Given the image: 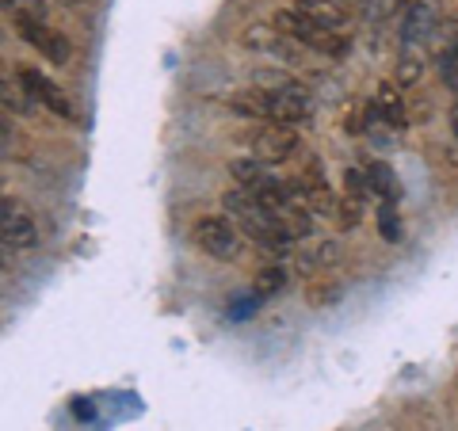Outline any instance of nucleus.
I'll list each match as a JSON object with an SVG mask.
<instances>
[{
	"label": "nucleus",
	"instance_id": "ddd939ff",
	"mask_svg": "<svg viewBox=\"0 0 458 431\" xmlns=\"http://www.w3.org/2000/svg\"><path fill=\"white\" fill-rule=\"evenodd\" d=\"M271 165H264V161H256V156H237L233 165H229V176L237 180V188H245V191H256L260 183H267L271 180V172H267Z\"/></svg>",
	"mask_w": 458,
	"mask_h": 431
},
{
	"label": "nucleus",
	"instance_id": "4468645a",
	"mask_svg": "<svg viewBox=\"0 0 458 431\" xmlns=\"http://www.w3.org/2000/svg\"><path fill=\"white\" fill-rule=\"evenodd\" d=\"M367 176H370V191H375L382 203H397V199H401V183H397L394 168L386 165V161H370L367 165Z\"/></svg>",
	"mask_w": 458,
	"mask_h": 431
},
{
	"label": "nucleus",
	"instance_id": "f03ea898",
	"mask_svg": "<svg viewBox=\"0 0 458 431\" xmlns=\"http://www.w3.org/2000/svg\"><path fill=\"white\" fill-rule=\"evenodd\" d=\"M222 207H225V214H233V222H237L241 233H245L252 244H260V249H267V252H286V249L294 244L291 237L283 233L279 218H276V214H271L252 191H245V188L225 191Z\"/></svg>",
	"mask_w": 458,
	"mask_h": 431
},
{
	"label": "nucleus",
	"instance_id": "0eeeda50",
	"mask_svg": "<svg viewBox=\"0 0 458 431\" xmlns=\"http://www.w3.org/2000/svg\"><path fill=\"white\" fill-rule=\"evenodd\" d=\"M195 244L203 249L207 256H214V260H233V256L241 252V233H237V222L229 218H203L195 222Z\"/></svg>",
	"mask_w": 458,
	"mask_h": 431
},
{
	"label": "nucleus",
	"instance_id": "7ed1b4c3",
	"mask_svg": "<svg viewBox=\"0 0 458 431\" xmlns=\"http://www.w3.org/2000/svg\"><path fill=\"white\" fill-rule=\"evenodd\" d=\"M276 27L283 35H291L298 46H310V50H318L325 57H344V54H348V35L333 31V27H325V23L310 20V16H302L298 8H283L276 16Z\"/></svg>",
	"mask_w": 458,
	"mask_h": 431
},
{
	"label": "nucleus",
	"instance_id": "2eb2a0df",
	"mask_svg": "<svg viewBox=\"0 0 458 431\" xmlns=\"http://www.w3.org/2000/svg\"><path fill=\"white\" fill-rule=\"evenodd\" d=\"M283 286H286V271L283 267H264V271H256V279H252V291L260 298L279 294Z\"/></svg>",
	"mask_w": 458,
	"mask_h": 431
},
{
	"label": "nucleus",
	"instance_id": "412c9836",
	"mask_svg": "<svg viewBox=\"0 0 458 431\" xmlns=\"http://www.w3.org/2000/svg\"><path fill=\"white\" fill-rule=\"evenodd\" d=\"M439 73H443V80H447L451 89L458 92V50H454V46L443 50V57H439Z\"/></svg>",
	"mask_w": 458,
	"mask_h": 431
},
{
	"label": "nucleus",
	"instance_id": "20e7f679",
	"mask_svg": "<svg viewBox=\"0 0 458 431\" xmlns=\"http://www.w3.org/2000/svg\"><path fill=\"white\" fill-rule=\"evenodd\" d=\"M12 20H16V31L23 35V42H31V46L47 57L54 65H69V57H73V46H69V38L62 31H54L47 20L38 16H27V12H12Z\"/></svg>",
	"mask_w": 458,
	"mask_h": 431
},
{
	"label": "nucleus",
	"instance_id": "393cba45",
	"mask_svg": "<svg viewBox=\"0 0 458 431\" xmlns=\"http://www.w3.org/2000/svg\"><path fill=\"white\" fill-rule=\"evenodd\" d=\"M65 4H84V0H65Z\"/></svg>",
	"mask_w": 458,
	"mask_h": 431
},
{
	"label": "nucleus",
	"instance_id": "f3484780",
	"mask_svg": "<svg viewBox=\"0 0 458 431\" xmlns=\"http://www.w3.org/2000/svg\"><path fill=\"white\" fill-rule=\"evenodd\" d=\"M378 233H382V241H390V244L401 241V218H397L394 203H382L378 207Z\"/></svg>",
	"mask_w": 458,
	"mask_h": 431
},
{
	"label": "nucleus",
	"instance_id": "f8f14e48",
	"mask_svg": "<svg viewBox=\"0 0 458 431\" xmlns=\"http://www.w3.org/2000/svg\"><path fill=\"white\" fill-rule=\"evenodd\" d=\"M432 31H439L436 8L432 4H412L409 16H405V42L409 46H420V42L432 38Z\"/></svg>",
	"mask_w": 458,
	"mask_h": 431
},
{
	"label": "nucleus",
	"instance_id": "aec40b11",
	"mask_svg": "<svg viewBox=\"0 0 458 431\" xmlns=\"http://www.w3.org/2000/svg\"><path fill=\"white\" fill-rule=\"evenodd\" d=\"M336 214H340V225H360V218H363V199H352V195H344L340 199V207H336Z\"/></svg>",
	"mask_w": 458,
	"mask_h": 431
},
{
	"label": "nucleus",
	"instance_id": "6e6552de",
	"mask_svg": "<svg viewBox=\"0 0 458 431\" xmlns=\"http://www.w3.org/2000/svg\"><path fill=\"white\" fill-rule=\"evenodd\" d=\"M20 89L31 96V99H38L47 111H54L57 119H73V104H69V96L57 89L54 80L42 77L38 69H23V73H20Z\"/></svg>",
	"mask_w": 458,
	"mask_h": 431
},
{
	"label": "nucleus",
	"instance_id": "39448f33",
	"mask_svg": "<svg viewBox=\"0 0 458 431\" xmlns=\"http://www.w3.org/2000/svg\"><path fill=\"white\" fill-rule=\"evenodd\" d=\"M245 146H249V156H256V161L283 165V161H291V156H294L298 134H294V126L264 123V126H256V131L245 138Z\"/></svg>",
	"mask_w": 458,
	"mask_h": 431
},
{
	"label": "nucleus",
	"instance_id": "6ab92c4d",
	"mask_svg": "<svg viewBox=\"0 0 458 431\" xmlns=\"http://www.w3.org/2000/svg\"><path fill=\"white\" fill-rule=\"evenodd\" d=\"M306 298H310V306H328V301L340 298V283H325V275H321V283H318V275H313Z\"/></svg>",
	"mask_w": 458,
	"mask_h": 431
},
{
	"label": "nucleus",
	"instance_id": "f257e3e1",
	"mask_svg": "<svg viewBox=\"0 0 458 431\" xmlns=\"http://www.w3.org/2000/svg\"><path fill=\"white\" fill-rule=\"evenodd\" d=\"M233 111L249 114V119H271L283 126H298L313 114L310 92L298 89V84H279V89H245L233 96Z\"/></svg>",
	"mask_w": 458,
	"mask_h": 431
},
{
	"label": "nucleus",
	"instance_id": "1a4fd4ad",
	"mask_svg": "<svg viewBox=\"0 0 458 431\" xmlns=\"http://www.w3.org/2000/svg\"><path fill=\"white\" fill-rule=\"evenodd\" d=\"M375 107H378V119L390 126V131H405L409 126V107H405V96L394 80H382L375 89Z\"/></svg>",
	"mask_w": 458,
	"mask_h": 431
},
{
	"label": "nucleus",
	"instance_id": "b1692460",
	"mask_svg": "<svg viewBox=\"0 0 458 431\" xmlns=\"http://www.w3.org/2000/svg\"><path fill=\"white\" fill-rule=\"evenodd\" d=\"M451 134H454V141H458V99H454V107H451Z\"/></svg>",
	"mask_w": 458,
	"mask_h": 431
},
{
	"label": "nucleus",
	"instance_id": "423d86ee",
	"mask_svg": "<svg viewBox=\"0 0 458 431\" xmlns=\"http://www.w3.org/2000/svg\"><path fill=\"white\" fill-rule=\"evenodd\" d=\"M0 237H4L8 252H31L38 244V225H35L31 214H27V207L16 203V199H4V203H0Z\"/></svg>",
	"mask_w": 458,
	"mask_h": 431
},
{
	"label": "nucleus",
	"instance_id": "dca6fc26",
	"mask_svg": "<svg viewBox=\"0 0 458 431\" xmlns=\"http://www.w3.org/2000/svg\"><path fill=\"white\" fill-rule=\"evenodd\" d=\"M344 195H352V199H367V195H375V191H370V176H367V168H344Z\"/></svg>",
	"mask_w": 458,
	"mask_h": 431
},
{
	"label": "nucleus",
	"instance_id": "5701e85b",
	"mask_svg": "<svg viewBox=\"0 0 458 431\" xmlns=\"http://www.w3.org/2000/svg\"><path fill=\"white\" fill-rule=\"evenodd\" d=\"M73 416H77V420H96V405L89 397H77L73 401Z\"/></svg>",
	"mask_w": 458,
	"mask_h": 431
},
{
	"label": "nucleus",
	"instance_id": "a211bd4d",
	"mask_svg": "<svg viewBox=\"0 0 458 431\" xmlns=\"http://www.w3.org/2000/svg\"><path fill=\"white\" fill-rule=\"evenodd\" d=\"M260 301H264V298L256 294V291H249V294H237L233 301H229V309H225V313H229V321H245V317H252V313L260 309Z\"/></svg>",
	"mask_w": 458,
	"mask_h": 431
},
{
	"label": "nucleus",
	"instance_id": "4be33fe9",
	"mask_svg": "<svg viewBox=\"0 0 458 431\" xmlns=\"http://www.w3.org/2000/svg\"><path fill=\"white\" fill-rule=\"evenodd\" d=\"M424 73V65L417 62V57H401V65H397V84H417Z\"/></svg>",
	"mask_w": 458,
	"mask_h": 431
},
{
	"label": "nucleus",
	"instance_id": "9d476101",
	"mask_svg": "<svg viewBox=\"0 0 458 431\" xmlns=\"http://www.w3.org/2000/svg\"><path fill=\"white\" fill-rule=\"evenodd\" d=\"M340 260V244L336 241H318V244H302L298 249V271L302 275H325V267H333Z\"/></svg>",
	"mask_w": 458,
	"mask_h": 431
},
{
	"label": "nucleus",
	"instance_id": "9b49d317",
	"mask_svg": "<svg viewBox=\"0 0 458 431\" xmlns=\"http://www.w3.org/2000/svg\"><path fill=\"white\" fill-rule=\"evenodd\" d=\"M294 8L302 12V16H310V20L333 27V31H344V27H348V12H344L336 0H294ZM344 35H348V31H344Z\"/></svg>",
	"mask_w": 458,
	"mask_h": 431
}]
</instances>
